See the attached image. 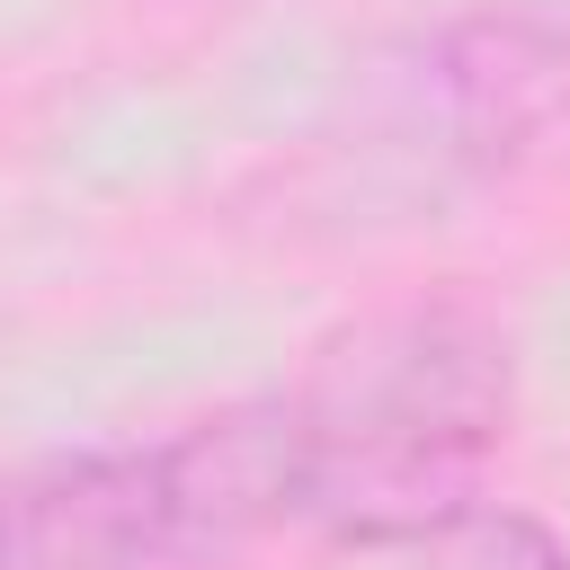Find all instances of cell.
I'll use <instances>...</instances> for the list:
<instances>
[{
  "label": "cell",
  "instance_id": "6da1fadb",
  "mask_svg": "<svg viewBox=\"0 0 570 570\" xmlns=\"http://www.w3.org/2000/svg\"><path fill=\"white\" fill-rule=\"evenodd\" d=\"M276 401L294 445V525L410 552L445 517L481 508V472L517 410V347L481 294L436 285L321 330Z\"/></svg>",
  "mask_w": 570,
  "mask_h": 570
},
{
  "label": "cell",
  "instance_id": "7a4b0ae2",
  "mask_svg": "<svg viewBox=\"0 0 570 570\" xmlns=\"http://www.w3.org/2000/svg\"><path fill=\"white\" fill-rule=\"evenodd\" d=\"M294 525L285 401H223L151 445H89L0 490V570H205Z\"/></svg>",
  "mask_w": 570,
  "mask_h": 570
},
{
  "label": "cell",
  "instance_id": "3957f363",
  "mask_svg": "<svg viewBox=\"0 0 570 570\" xmlns=\"http://www.w3.org/2000/svg\"><path fill=\"white\" fill-rule=\"evenodd\" d=\"M401 570H570V552L525 517V508H463L436 534H419L401 552Z\"/></svg>",
  "mask_w": 570,
  "mask_h": 570
}]
</instances>
